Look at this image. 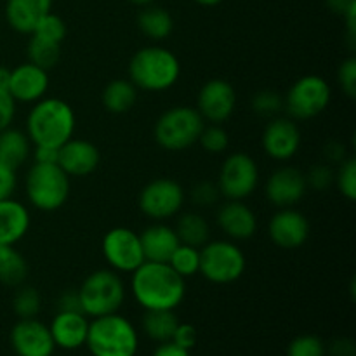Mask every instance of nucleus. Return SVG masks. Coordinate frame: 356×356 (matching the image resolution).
<instances>
[{"label":"nucleus","mask_w":356,"mask_h":356,"mask_svg":"<svg viewBox=\"0 0 356 356\" xmlns=\"http://www.w3.org/2000/svg\"><path fill=\"white\" fill-rule=\"evenodd\" d=\"M42 298L37 289L33 287H21L16 292L13 301L14 313L21 318H35L40 312Z\"/></svg>","instance_id":"72a5a7b5"},{"label":"nucleus","mask_w":356,"mask_h":356,"mask_svg":"<svg viewBox=\"0 0 356 356\" xmlns=\"http://www.w3.org/2000/svg\"><path fill=\"white\" fill-rule=\"evenodd\" d=\"M181 63L170 49L146 45L139 49L129 63V80L136 89L146 92H163L179 80Z\"/></svg>","instance_id":"7ed1b4c3"},{"label":"nucleus","mask_w":356,"mask_h":356,"mask_svg":"<svg viewBox=\"0 0 356 356\" xmlns=\"http://www.w3.org/2000/svg\"><path fill=\"white\" fill-rule=\"evenodd\" d=\"M9 79H10V70L6 66H0V90L9 89Z\"/></svg>","instance_id":"3c124183"},{"label":"nucleus","mask_w":356,"mask_h":356,"mask_svg":"<svg viewBox=\"0 0 356 356\" xmlns=\"http://www.w3.org/2000/svg\"><path fill=\"white\" fill-rule=\"evenodd\" d=\"M99 149L87 139L72 138L59 148L58 165L70 177L90 176L99 167Z\"/></svg>","instance_id":"6ab92c4d"},{"label":"nucleus","mask_w":356,"mask_h":356,"mask_svg":"<svg viewBox=\"0 0 356 356\" xmlns=\"http://www.w3.org/2000/svg\"><path fill=\"white\" fill-rule=\"evenodd\" d=\"M6 19L14 31L31 35L38 21L52 10V0H6Z\"/></svg>","instance_id":"4be33fe9"},{"label":"nucleus","mask_w":356,"mask_h":356,"mask_svg":"<svg viewBox=\"0 0 356 356\" xmlns=\"http://www.w3.org/2000/svg\"><path fill=\"white\" fill-rule=\"evenodd\" d=\"M306 191H308V183L305 172L291 165L275 170L264 184V195L268 202L278 209L294 207L305 198Z\"/></svg>","instance_id":"dca6fc26"},{"label":"nucleus","mask_w":356,"mask_h":356,"mask_svg":"<svg viewBox=\"0 0 356 356\" xmlns=\"http://www.w3.org/2000/svg\"><path fill=\"white\" fill-rule=\"evenodd\" d=\"M101 101H103L104 110L110 111V113H127L131 108H134L136 101H138V89L129 79L111 80L103 89Z\"/></svg>","instance_id":"bb28decb"},{"label":"nucleus","mask_w":356,"mask_h":356,"mask_svg":"<svg viewBox=\"0 0 356 356\" xmlns=\"http://www.w3.org/2000/svg\"><path fill=\"white\" fill-rule=\"evenodd\" d=\"M325 3L337 16H344L348 10L356 7V0H325Z\"/></svg>","instance_id":"8fccbe9b"},{"label":"nucleus","mask_w":356,"mask_h":356,"mask_svg":"<svg viewBox=\"0 0 356 356\" xmlns=\"http://www.w3.org/2000/svg\"><path fill=\"white\" fill-rule=\"evenodd\" d=\"M268 235L271 242L285 250L299 249L309 236V221L294 207L278 209L268 222Z\"/></svg>","instance_id":"4468645a"},{"label":"nucleus","mask_w":356,"mask_h":356,"mask_svg":"<svg viewBox=\"0 0 356 356\" xmlns=\"http://www.w3.org/2000/svg\"><path fill=\"white\" fill-rule=\"evenodd\" d=\"M341 87L348 97L356 96V59L348 58L346 61L341 63L339 72H337Z\"/></svg>","instance_id":"a19ab883"},{"label":"nucleus","mask_w":356,"mask_h":356,"mask_svg":"<svg viewBox=\"0 0 356 356\" xmlns=\"http://www.w3.org/2000/svg\"><path fill=\"white\" fill-rule=\"evenodd\" d=\"M204 127L205 120L197 108L174 106L160 115L153 136L160 148L167 152H183L198 143Z\"/></svg>","instance_id":"0eeeda50"},{"label":"nucleus","mask_w":356,"mask_h":356,"mask_svg":"<svg viewBox=\"0 0 356 356\" xmlns=\"http://www.w3.org/2000/svg\"><path fill=\"white\" fill-rule=\"evenodd\" d=\"M153 356H190V351L177 346L172 341H169V343L160 344V346L156 348L155 353H153Z\"/></svg>","instance_id":"09e8293b"},{"label":"nucleus","mask_w":356,"mask_h":356,"mask_svg":"<svg viewBox=\"0 0 356 356\" xmlns=\"http://www.w3.org/2000/svg\"><path fill=\"white\" fill-rule=\"evenodd\" d=\"M245 268V254L232 240H214L200 249V273L212 284H233L242 278Z\"/></svg>","instance_id":"6e6552de"},{"label":"nucleus","mask_w":356,"mask_h":356,"mask_svg":"<svg viewBox=\"0 0 356 356\" xmlns=\"http://www.w3.org/2000/svg\"><path fill=\"white\" fill-rule=\"evenodd\" d=\"M323 155H325L327 162L332 163H341L343 160H346V152H344V146L339 145V143H329L323 149Z\"/></svg>","instance_id":"de8ad7c7"},{"label":"nucleus","mask_w":356,"mask_h":356,"mask_svg":"<svg viewBox=\"0 0 356 356\" xmlns=\"http://www.w3.org/2000/svg\"><path fill=\"white\" fill-rule=\"evenodd\" d=\"M16 117V101L7 90H0V132L10 127Z\"/></svg>","instance_id":"79ce46f5"},{"label":"nucleus","mask_w":356,"mask_h":356,"mask_svg":"<svg viewBox=\"0 0 356 356\" xmlns=\"http://www.w3.org/2000/svg\"><path fill=\"white\" fill-rule=\"evenodd\" d=\"M49 330H51L56 346L65 348V350H76L86 344L89 322L83 313L58 312Z\"/></svg>","instance_id":"412c9836"},{"label":"nucleus","mask_w":356,"mask_h":356,"mask_svg":"<svg viewBox=\"0 0 356 356\" xmlns=\"http://www.w3.org/2000/svg\"><path fill=\"white\" fill-rule=\"evenodd\" d=\"M193 2H197L198 6H204V7H214V6H219L222 0H193Z\"/></svg>","instance_id":"603ef678"},{"label":"nucleus","mask_w":356,"mask_h":356,"mask_svg":"<svg viewBox=\"0 0 356 356\" xmlns=\"http://www.w3.org/2000/svg\"><path fill=\"white\" fill-rule=\"evenodd\" d=\"M66 31H68V28H66L65 19L51 10V13H47L38 21L35 30L31 31V35H37V37L45 38V40L56 42V44H63L66 38Z\"/></svg>","instance_id":"473e14b6"},{"label":"nucleus","mask_w":356,"mask_h":356,"mask_svg":"<svg viewBox=\"0 0 356 356\" xmlns=\"http://www.w3.org/2000/svg\"><path fill=\"white\" fill-rule=\"evenodd\" d=\"M131 3H134V6L138 7H146V6H152V3H155L156 0H129Z\"/></svg>","instance_id":"864d4df0"},{"label":"nucleus","mask_w":356,"mask_h":356,"mask_svg":"<svg viewBox=\"0 0 356 356\" xmlns=\"http://www.w3.org/2000/svg\"><path fill=\"white\" fill-rule=\"evenodd\" d=\"M184 200L186 193L177 181L170 177H156L143 188L138 205L146 218L160 222L179 214Z\"/></svg>","instance_id":"9b49d317"},{"label":"nucleus","mask_w":356,"mask_h":356,"mask_svg":"<svg viewBox=\"0 0 356 356\" xmlns=\"http://www.w3.org/2000/svg\"><path fill=\"white\" fill-rule=\"evenodd\" d=\"M174 232H176L181 243L197 247V249H202L211 236V228H209L207 221L198 212H186V214L181 216L177 219Z\"/></svg>","instance_id":"c756f323"},{"label":"nucleus","mask_w":356,"mask_h":356,"mask_svg":"<svg viewBox=\"0 0 356 356\" xmlns=\"http://www.w3.org/2000/svg\"><path fill=\"white\" fill-rule=\"evenodd\" d=\"M16 188H17L16 170L3 165V163H0V200L13 198Z\"/></svg>","instance_id":"37998d69"},{"label":"nucleus","mask_w":356,"mask_h":356,"mask_svg":"<svg viewBox=\"0 0 356 356\" xmlns=\"http://www.w3.org/2000/svg\"><path fill=\"white\" fill-rule=\"evenodd\" d=\"M58 309L59 312H75L82 313V306H80L79 292L70 291L61 294V298L58 299Z\"/></svg>","instance_id":"a18cd8bd"},{"label":"nucleus","mask_w":356,"mask_h":356,"mask_svg":"<svg viewBox=\"0 0 356 356\" xmlns=\"http://www.w3.org/2000/svg\"><path fill=\"white\" fill-rule=\"evenodd\" d=\"M76 292L82 313L92 318L117 313L125 301V284L120 273L113 270H97L90 273Z\"/></svg>","instance_id":"423d86ee"},{"label":"nucleus","mask_w":356,"mask_h":356,"mask_svg":"<svg viewBox=\"0 0 356 356\" xmlns=\"http://www.w3.org/2000/svg\"><path fill=\"white\" fill-rule=\"evenodd\" d=\"M139 238H141L145 259L152 263H167L181 243L174 228L163 225L162 221L143 229Z\"/></svg>","instance_id":"5701e85b"},{"label":"nucleus","mask_w":356,"mask_h":356,"mask_svg":"<svg viewBox=\"0 0 356 356\" xmlns=\"http://www.w3.org/2000/svg\"><path fill=\"white\" fill-rule=\"evenodd\" d=\"M30 42H28V61L33 65L40 66L44 70H52L58 65L59 58H61V44L56 42L45 40V38L37 37V35H30Z\"/></svg>","instance_id":"7c9ffc66"},{"label":"nucleus","mask_w":356,"mask_h":356,"mask_svg":"<svg viewBox=\"0 0 356 356\" xmlns=\"http://www.w3.org/2000/svg\"><path fill=\"white\" fill-rule=\"evenodd\" d=\"M219 197L221 193H219L218 184L211 183V181H200L191 190V202L197 207H212L218 204Z\"/></svg>","instance_id":"ea45409f"},{"label":"nucleus","mask_w":356,"mask_h":356,"mask_svg":"<svg viewBox=\"0 0 356 356\" xmlns=\"http://www.w3.org/2000/svg\"><path fill=\"white\" fill-rule=\"evenodd\" d=\"M131 289L136 302L148 309H176L186 294V280L169 263L145 261L132 271Z\"/></svg>","instance_id":"f257e3e1"},{"label":"nucleus","mask_w":356,"mask_h":356,"mask_svg":"<svg viewBox=\"0 0 356 356\" xmlns=\"http://www.w3.org/2000/svg\"><path fill=\"white\" fill-rule=\"evenodd\" d=\"M287 356H325V346L316 336H299L289 344Z\"/></svg>","instance_id":"4c0bfd02"},{"label":"nucleus","mask_w":356,"mask_h":356,"mask_svg":"<svg viewBox=\"0 0 356 356\" xmlns=\"http://www.w3.org/2000/svg\"><path fill=\"white\" fill-rule=\"evenodd\" d=\"M332 97L329 82L320 75H305L296 80L284 96V110L296 122L312 120L327 110Z\"/></svg>","instance_id":"1a4fd4ad"},{"label":"nucleus","mask_w":356,"mask_h":356,"mask_svg":"<svg viewBox=\"0 0 356 356\" xmlns=\"http://www.w3.org/2000/svg\"><path fill=\"white\" fill-rule=\"evenodd\" d=\"M28 277V263L14 245H0V282L7 287H21Z\"/></svg>","instance_id":"c85d7f7f"},{"label":"nucleus","mask_w":356,"mask_h":356,"mask_svg":"<svg viewBox=\"0 0 356 356\" xmlns=\"http://www.w3.org/2000/svg\"><path fill=\"white\" fill-rule=\"evenodd\" d=\"M263 149L270 159L287 162L301 148V131L298 122L287 117L271 118L263 131Z\"/></svg>","instance_id":"2eb2a0df"},{"label":"nucleus","mask_w":356,"mask_h":356,"mask_svg":"<svg viewBox=\"0 0 356 356\" xmlns=\"http://www.w3.org/2000/svg\"><path fill=\"white\" fill-rule=\"evenodd\" d=\"M10 344L17 356H51L56 348L49 327L35 318H21L13 327Z\"/></svg>","instance_id":"f3484780"},{"label":"nucleus","mask_w":356,"mask_h":356,"mask_svg":"<svg viewBox=\"0 0 356 356\" xmlns=\"http://www.w3.org/2000/svg\"><path fill=\"white\" fill-rule=\"evenodd\" d=\"M31 149L33 145L26 132L13 127H7L6 131L0 132V163L3 165L17 170L30 159Z\"/></svg>","instance_id":"393cba45"},{"label":"nucleus","mask_w":356,"mask_h":356,"mask_svg":"<svg viewBox=\"0 0 356 356\" xmlns=\"http://www.w3.org/2000/svg\"><path fill=\"white\" fill-rule=\"evenodd\" d=\"M198 143L207 153L219 155V153H225L228 149L229 136L219 124H211L205 125L200 138H198Z\"/></svg>","instance_id":"f704fd0d"},{"label":"nucleus","mask_w":356,"mask_h":356,"mask_svg":"<svg viewBox=\"0 0 356 356\" xmlns=\"http://www.w3.org/2000/svg\"><path fill=\"white\" fill-rule=\"evenodd\" d=\"M75 125V111L66 101L59 97H42L31 106L24 132L33 146L61 148L73 138Z\"/></svg>","instance_id":"f03ea898"},{"label":"nucleus","mask_w":356,"mask_h":356,"mask_svg":"<svg viewBox=\"0 0 356 356\" xmlns=\"http://www.w3.org/2000/svg\"><path fill=\"white\" fill-rule=\"evenodd\" d=\"M252 110L261 117H275L284 110V97L277 90H261L252 97Z\"/></svg>","instance_id":"e433bc0d"},{"label":"nucleus","mask_w":356,"mask_h":356,"mask_svg":"<svg viewBox=\"0 0 356 356\" xmlns=\"http://www.w3.org/2000/svg\"><path fill=\"white\" fill-rule=\"evenodd\" d=\"M167 263L170 264V268L177 275H181L186 280V278L200 273V249L179 243V247L174 250V254Z\"/></svg>","instance_id":"2f4dec72"},{"label":"nucleus","mask_w":356,"mask_h":356,"mask_svg":"<svg viewBox=\"0 0 356 356\" xmlns=\"http://www.w3.org/2000/svg\"><path fill=\"white\" fill-rule=\"evenodd\" d=\"M101 250L106 263L117 273H132L146 261L141 238L134 229L125 226L110 229L103 236Z\"/></svg>","instance_id":"f8f14e48"},{"label":"nucleus","mask_w":356,"mask_h":356,"mask_svg":"<svg viewBox=\"0 0 356 356\" xmlns=\"http://www.w3.org/2000/svg\"><path fill=\"white\" fill-rule=\"evenodd\" d=\"M138 28L145 37L155 42L165 40L174 30V19L170 13L159 6H146L138 16Z\"/></svg>","instance_id":"a878e982"},{"label":"nucleus","mask_w":356,"mask_h":356,"mask_svg":"<svg viewBox=\"0 0 356 356\" xmlns=\"http://www.w3.org/2000/svg\"><path fill=\"white\" fill-rule=\"evenodd\" d=\"M236 106L235 87L225 79H212L202 86L197 96V111L205 122L219 124L228 120Z\"/></svg>","instance_id":"ddd939ff"},{"label":"nucleus","mask_w":356,"mask_h":356,"mask_svg":"<svg viewBox=\"0 0 356 356\" xmlns=\"http://www.w3.org/2000/svg\"><path fill=\"white\" fill-rule=\"evenodd\" d=\"M172 343L190 351L197 344V330H195V327L190 325V323L179 322V325H177L176 332L172 336Z\"/></svg>","instance_id":"c03bdc74"},{"label":"nucleus","mask_w":356,"mask_h":356,"mask_svg":"<svg viewBox=\"0 0 356 356\" xmlns=\"http://www.w3.org/2000/svg\"><path fill=\"white\" fill-rule=\"evenodd\" d=\"M49 83L51 80H49L47 70L28 61L10 70L7 92L13 96L16 103H37L42 97H45Z\"/></svg>","instance_id":"a211bd4d"},{"label":"nucleus","mask_w":356,"mask_h":356,"mask_svg":"<svg viewBox=\"0 0 356 356\" xmlns=\"http://www.w3.org/2000/svg\"><path fill=\"white\" fill-rule=\"evenodd\" d=\"M86 344L94 356H134L139 339L134 325L125 316L111 313L92 318Z\"/></svg>","instance_id":"20e7f679"},{"label":"nucleus","mask_w":356,"mask_h":356,"mask_svg":"<svg viewBox=\"0 0 356 356\" xmlns=\"http://www.w3.org/2000/svg\"><path fill=\"white\" fill-rule=\"evenodd\" d=\"M70 176L58 163H37L28 169L24 177L26 198L42 212H54L68 202Z\"/></svg>","instance_id":"39448f33"},{"label":"nucleus","mask_w":356,"mask_h":356,"mask_svg":"<svg viewBox=\"0 0 356 356\" xmlns=\"http://www.w3.org/2000/svg\"><path fill=\"white\" fill-rule=\"evenodd\" d=\"M305 176L308 188L316 191H325L327 188L332 186L334 179H336V172H334L329 163H320V165L312 167L309 172L305 174Z\"/></svg>","instance_id":"58836bf2"},{"label":"nucleus","mask_w":356,"mask_h":356,"mask_svg":"<svg viewBox=\"0 0 356 356\" xmlns=\"http://www.w3.org/2000/svg\"><path fill=\"white\" fill-rule=\"evenodd\" d=\"M218 225L232 240H249L257 232V218L243 200H228L218 211Z\"/></svg>","instance_id":"aec40b11"},{"label":"nucleus","mask_w":356,"mask_h":356,"mask_svg":"<svg viewBox=\"0 0 356 356\" xmlns=\"http://www.w3.org/2000/svg\"><path fill=\"white\" fill-rule=\"evenodd\" d=\"M177 325L179 318L174 309H148L143 316V330L160 344L172 341Z\"/></svg>","instance_id":"cd10ccee"},{"label":"nucleus","mask_w":356,"mask_h":356,"mask_svg":"<svg viewBox=\"0 0 356 356\" xmlns=\"http://www.w3.org/2000/svg\"><path fill=\"white\" fill-rule=\"evenodd\" d=\"M33 160L37 163H58L59 148L51 146H33Z\"/></svg>","instance_id":"49530a36"},{"label":"nucleus","mask_w":356,"mask_h":356,"mask_svg":"<svg viewBox=\"0 0 356 356\" xmlns=\"http://www.w3.org/2000/svg\"><path fill=\"white\" fill-rule=\"evenodd\" d=\"M334 183L337 184L344 198H348L350 202L356 200V160L353 156H348L346 160L341 162Z\"/></svg>","instance_id":"c9c22d12"},{"label":"nucleus","mask_w":356,"mask_h":356,"mask_svg":"<svg viewBox=\"0 0 356 356\" xmlns=\"http://www.w3.org/2000/svg\"><path fill=\"white\" fill-rule=\"evenodd\" d=\"M30 212L14 198L0 200V245H16L30 229Z\"/></svg>","instance_id":"b1692460"},{"label":"nucleus","mask_w":356,"mask_h":356,"mask_svg":"<svg viewBox=\"0 0 356 356\" xmlns=\"http://www.w3.org/2000/svg\"><path fill=\"white\" fill-rule=\"evenodd\" d=\"M259 186V167L247 153H232L222 162L218 188L226 200H245Z\"/></svg>","instance_id":"9d476101"}]
</instances>
